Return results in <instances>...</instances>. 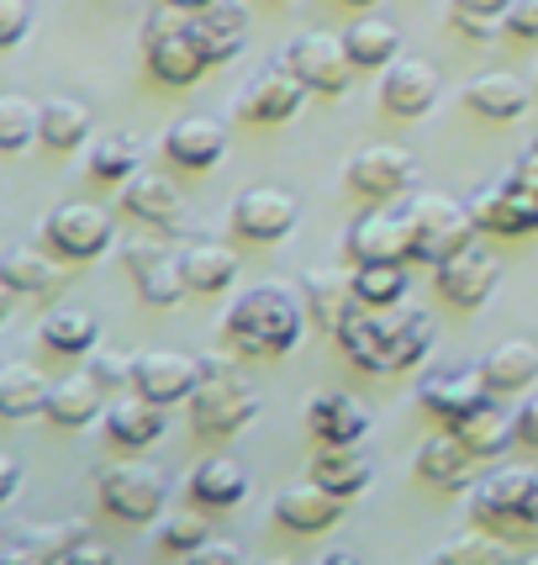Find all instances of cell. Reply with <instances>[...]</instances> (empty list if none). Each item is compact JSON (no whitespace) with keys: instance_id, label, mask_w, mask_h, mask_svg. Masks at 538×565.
<instances>
[{"instance_id":"obj_1","label":"cell","mask_w":538,"mask_h":565,"mask_svg":"<svg viewBox=\"0 0 538 565\" xmlns=\"http://www.w3.org/2000/svg\"><path fill=\"white\" fill-rule=\"evenodd\" d=\"M306 312H312L306 296H295L291 286H280V280H259L254 291H244L227 307L222 333H227V344L238 349V354L280 360V354H291V349L301 344Z\"/></svg>"},{"instance_id":"obj_2","label":"cell","mask_w":538,"mask_h":565,"mask_svg":"<svg viewBox=\"0 0 538 565\" xmlns=\"http://www.w3.org/2000/svg\"><path fill=\"white\" fill-rule=\"evenodd\" d=\"M343 354L369 375H396L428 360L433 349V322L422 312H391V307H359L354 318L343 322L338 333Z\"/></svg>"},{"instance_id":"obj_3","label":"cell","mask_w":538,"mask_h":565,"mask_svg":"<svg viewBox=\"0 0 538 565\" xmlns=\"http://www.w3.org/2000/svg\"><path fill=\"white\" fill-rule=\"evenodd\" d=\"M470 518L475 529H491L502 540H534L538 534V470L507 466L470 487Z\"/></svg>"},{"instance_id":"obj_4","label":"cell","mask_w":538,"mask_h":565,"mask_svg":"<svg viewBox=\"0 0 538 565\" xmlns=\"http://www.w3.org/2000/svg\"><path fill=\"white\" fill-rule=\"evenodd\" d=\"M191 17H196V11H180V6H164V0H159V11H153L143 26L148 70H153V79H164L170 90H185V85H196L201 74L212 70V58L201 53L196 32H191Z\"/></svg>"},{"instance_id":"obj_5","label":"cell","mask_w":538,"mask_h":565,"mask_svg":"<svg viewBox=\"0 0 538 565\" xmlns=\"http://www.w3.org/2000/svg\"><path fill=\"white\" fill-rule=\"evenodd\" d=\"M407 222H412V259L433 265V270L443 259H454L465 244H475L470 206H460L454 196H439V191H422V196L407 201Z\"/></svg>"},{"instance_id":"obj_6","label":"cell","mask_w":538,"mask_h":565,"mask_svg":"<svg viewBox=\"0 0 538 565\" xmlns=\"http://www.w3.org/2000/svg\"><path fill=\"white\" fill-rule=\"evenodd\" d=\"M259 392L244 386V375H201V386L191 392V423L196 434L227 439V434H244L248 423L259 418Z\"/></svg>"},{"instance_id":"obj_7","label":"cell","mask_w":538,"mask_h":565,"mask_svg":"<svg viewBox=\"0 0 538 565\" xmlns=\"http://www.w3.org/2000/svg\"><path fill=\"white\" fill-rule=\"evenodd\" d=\"M100 508L122 523H153L164 513V476L143 460H117V466H100L96 476Z\"/></svg>"},{"instance_id":"obj_8","label":"cell","mask_w":538,"mask_h":565,"mask_svg":"<svg viewBox=\"0 0 538 565\" xmlns=\"http://www.w3.org/2000/svg\"><path fill=\"white\" fill-rule=\"evenodd\" d=\"M291 74L306 79V90H318V96H343L348 90V79H354V58H348V43L333 38V32H301L286 58H280Z\"/></svg>"},{"instance_id":"obj_9","label":"cell","mask_w":538,"mask_h":565,"mask_svg":"<svg viewBox=\"0 0 538 565\" xmlns=\"http://www.w3.org/2000/svg\"><path fill=\"white\" fill-rule=\"evenodd\" d=\"M122 265L132 270V286H138V296H143L148 307H174L180 296L191 291L185 259L170 244H159V238H127Z\"/></svg>"},{"instance_id":"obj_10","label":"cell","mask_w":538,"mask_h":565,"mask_svg":"<svg viewBox=\"0 0 538 565\" xmlns=\"http://www.w3.org/2000/svg\"><path fill=\"white\" fill-rule=\"evenodd\" d=\"M43 227H49V244L58 248L64 259H96V254H106L111 238H117L111 217L100 212L96 201H64V206L49 212Z\"/></svg>"},{"instance_id":"obj_11","label":"cell","mask_w":538,"mask_h":565,"mask_svg":"<svg viewBox=\"0 0 538 565\" xmlns=\"http://www.w3.org/2000/svg\"><path fill=\"white\" fill-rule=\"evenodd\" d=\"M201 386V360L185 349H143L132 365V392L153 396V402H191V392Z\"/></svg>"},{"instance_id":"obj_12","label":"cell","mask_w":538,"mask_h":565,"mask_svg":"<svg viewBox=\"0 0 538 565\" xmlns=\"http://www.w3.org/2000/svg\"><path fill=\"white\" fill-rule=\"evenodd\" d=\"M354 265H412V222L407 212H365L348 227Z\"/></svg>"},{"instance_id":"obj_13","label":"cell","mask_w":538,"mask_h":565,"mask_svg":"<svg viewBox=\"0 0 538 565\" xmlns=\"http://www.w3.org/2000/svg\"><path fill=\"white\" fill-rule=\"evenodd\" d=\"M470 217H475V227H486V233L523 238V233H538V196L507 174L502 185L475 191V201H470Z\"/></svg>"},{"instance_id":"obj_14","label":"cell","mask_w":538,"mask_h":565,"mask_svg":"<svg viewBox=\"0 0 538 565\" xmlns=\"http://www.w3.org/2000/svg\"><path fill=\"white\" fill-rule=\"evenodd\" d=\"M412 174H417V159L396 143H369L348 159V185L369 201L401 196V191L412 185Z\"/></svg>"},{"instance_id":"obj_15","label":"cell","mask_w":538,"mask_h":565,"mask_svg":"<svg viewBox=\"0 0 538 565\" xmlns=\"http://www.w3.org/2000/svg\"><path fill=\"white\" fill-rule=\"evenodd\" d=\"M301 206H295L291 191H275V185H254L233 201V227L244 233L248 244H280L295 227Z\"/></svg>"},{"instance_id":"obj_16","label":"cell","mask_w":538,"mask_h":565,"mask_svg":"<svg viewBox=\"0 0 538 565\" xmlns=\"http://www.w3.org/2000/svg\"><path fill=\"white\" fill-rule=\"evenodd\" d=\"M496 254L486 244H465L454 259H443L439 265V291L443 301H454V307H481L491 291H496Z\"/></svg>"},{"instance_id":"obj_17","label":"cell","mask_w":538,"mask_h":565,"mask_svg":"<svg viewBox=\"0 0 538 565\" xmlns=\"http://www.w3.org/2000/svg\"><path fill=\"white\" fill-rule=\"evenodd\" d=\"M380 100H386V111L401 117V122L428 117V111H433V100H439V70H433V64H422V58H396L391 70H386Z\"/></svg>"},{"instance_id":"obj_18","label":"cell","mask_w":538,"mask_h":565,"mask_svg":"<svg viewBox=\"0 0 538 565\" xmlns=\"http://www.w3.org/2000/svg\"><path fill=\"white\" fill-rule=\"evenodd\" d=\"M301 100H306V79L280 64V70H265L248 85L244 100H238V111H244L248 122L275 127V122H291L295 111H301Z\"/></svg>"},{"instance_id":"obj_19","label":"cell","mask_w":538,"mask_h":565,"mask_svg":"<svg viewBox=\"0 0 538 565\" xmlns=\"http://www.w3.org/2000/svg\"><path fill=\"white\" fill-rule=\"evenodd\" d=\"M275 523L291 529V534H322L343 523V497L318 487V481H301V487H286L275 497Z\"/></svg>"},{"instance_id":"obj_20","label":"cell","mask_w":538,"mask_h":565,"mask_svg":"<svg viewBox=\"0 0 538 565\" xmlns=\"http://www.w3.org/2000/svg\"><path fill=\"white\" fill-rule=\"evenodd\" d=\"M465 106L475 111V117H486V122H517V117H528L534 90L507 70H486L465 85Z\"/></svg>"},{"instance_id":"obj_21","label":"cell","mask_w":538,"mask_h":565,"mask_svg":"<svg viewBox=\"0 0 538 565\" xmlns=\"http://www.w3.org/2000/svg\"><path fill=\"white\" fill-rule=\"evenodd\" d=\"M491 402V386L481 370H454V375H433V381H422V407L433 413V418L449 428V423H460L465 413L475 407H486Z\"/></svg>"},{"instance_id":"obj_22","label":"cell","mask_w":538,"mask_h":565,"mask_svg":"<svg viewBox=\"0 0 538 565\" xmlns=\"http://www.w3.org/2000/svg\"><path fill=\"white\" fill-rule=\"evenodd\" d=\"M164 153H170L180 170H217L222 153H227V132L212 117H180L164 132Z\"/></svg>"},{"instance_id":"obj_23","label":"cell","mask_w":538,"mask_h":565,"mask_svg":"<svg viewBox=\"0 0 538 565\" xmlns=\"http://www.w3.org/2000/svg\"><path fill=\"white\" fill-rule=\"evenodd\" d=\"M79 540H85V523L79 518L49 523V529H26V534L0 544V565H64Z\"/></svg>"},{"instance_id":"obj_24","label":"cell","mask_w":538,"mask_h":565,"mask_svg":"<svg viewBox=\"0 0 538 565\" xmlns=\"http://www.w3.org/2000/svg\"><path fill=\"white\" fill-rule=\"evenodd\" d=\"M106 439L117 449H148V444L164 439V402L153 396H122L106 407Z\"/></svg>"},{"instance_id":"obj_25","label":"cell","mask_w":538,"mask_h":565,"mask_svg":"<svg viewBox=\"0 0 538 565\" xmlns=\"http://www.w3.org/2000/svg\"><path fill=\"white\" fill-rule=\"evenodd\" d=\"M191 32H196L201 53L212 58V64H227V58H238L248 38V11L244 0H217V6H206L191 17Z\"/></svg>"},{"instance_id":"obj_26","label":"cell","mask_w":538,"mask_h":565,"mask_svg":"<svg viewBox=\"0 0 538 565\" xmlns=\"http://www.w3.org/2000/svg\"><path fill=\"white\" fill-rule=\"evenodd\" d=\"M312 481L354 502L375 481V460L365 455V444H322V455L312 460Z\"/></svg>"},{"instance_id":"obj_27","label":"cell","mask_w":538,"mask_h":565,"mask_svg":"<svg viewBox=\"0 0 538 565\" xmlns=\"http://www.w3.org/2000/svg\"><path fill=\"white\" fill-rule=\"evenodd\" d=\"M306 428H312V439H322V444H365L369 413L354 396L322 392V396H312V407H306Z\"/></svg>"},{"instance_id":"obj_28","label":"cell","mask_w":538,"mask_h":565,"mask_svg":"<svg viewBox=\"0 0 538 565\" xmlns=\"http://www.w3.org/2000/svg\"><path fill=\"white\" fill-rule=\"evenodd\" d=\"M301 296H306L312 318H318L322 328L333 333V339L343 333V322L365 307V301L354 296V280H343L338 270H322V265H318V270H306V280H301Z\"/></svg>"},{"instance_id":"obj_29","label":"cell","mask_w":538,"mask_h":565,"mask_svg":"<svg viewBox=\"0 0 538 565\" xmlns=\"http://www.w3.org/2000/svg\"><path fill=\"white\" fill-rule=\"evenodd\" d=\"M481 375H486L491 396H517L528 392L538 381V344H528V339H507V344H496L481 360Z\"/></svg>"},{"instance_id":"obj_30","label":"cell","mask_w":538,"mask_h":565,"mask_svg":"<svg viewBox=\"0 0 538 565\" xmlns=\"http://www.w3.org/2000/svg\"><path fill=\"white\" fill-rule=\"evenodd\" d=\"M100 386L96 370H74V375H64V381H53L49 392V423H58V428H85V423L100 418Z\"/></svg>"},{"instance_id":"obj_31","label":"cell","mask_w":538,"mask_h":565,"mask_svg":"<svg viewBox=\"0 0 538 565\" xmlns=\"http://www.w3.org/2000/svg\"><path fill=\"white\" fill-rule=\"evenodd\" d=\"M191 497H196L201 508H238L248 497V470L244 460H233V455H212V460H201L196 476H191Z\"/></svg>"},{"instance_id":"obj_32","label":"cell","mask_w":538,"mask_h":565,"mask_svg":"<svg viewBox=\"0 0 538 565\" xmlns=\"http://www.w3.org/2000/svg\"><path fill=\"white\" fill-rule=\"evenodd\" d=\"M470 466H475V455L465 449V439H460L454 428L439 434V439H428L422 444V455H417V476L433 481V487H443V492H465Z\"/></svg>"},{"instance_id":"obj_33","label":"cell","mask_w":538,"mask_h":565,"mask_svg":"<svg viewBox=\"0 0 538 565\" xmlns=\"http://www.w3.org/2000/svg\"><path fill=\"white\" fill-rule=\"evenodd\" d=\"M122 206H127V217L148 222V227H170V222H180V191L153 170H138L132 180H127Z\"/></svg>"},{"instance_id":"obj_34","label":"cell","mask_w":538,"mask_h":565,"mask_svg":"<svg viewBox=\"0 0 538 565\" xmlns=\"http://www.w3.org/2000/svg\"><path fill=\"white\" fill-rule=\"evenodd\" d=\"M0 280H6V291H17V296H49L64 286V270L53 265L43 248L17 244V248H6V259H0Z\"/></svg>"},{"instance_id":"obj_35","label":"cell","mask_w":538,"mask_h":565,"mask_svg":"<svg viewBox=\"0 0 538 565\" xmlns=\"http://www.w3.org/2000/svg\"><path fill=\"white\" fill-rule=\"evenodd\" d=\"M180 259H185V280H191V291H201V296H217V291H227V286L238 280V254H233L227 244L196 238V244L180 248Z\"/></svg>"},{"instance_id":"obj_36","label":"cell","mask_w":538,"mask_h":565,"mask_svg":"<svg viewBox=\"0 0 538 565\" xmlns=\"http://www.w3.org/2000/svg\"><path fill=\"white\" fill-rule=\"evenodd\" d=\"M49 392L53 381H43V370L11 360L0 370V413L6 418H32V413H49Z\"/></svg>"},{"instance_id":"obj_37","label":"cell","mask_w":538,"mask_h":565,"mask_svg":"<svg viewBox=\"0 0 538 565\" xmlns=\"http://www.w3.org/2000/svg\"><path fill=\"white\" fill-rule=\"evenodd\" d=\"M343 43H348L354 70H391L396 53H401V32L386 17H365V22H354L343 32Z\"/></svg>"},{"instance_id":"obj_38","label":"cell","mask_w":538,"mask_h":565,"mask_svg":"<svg viewBox=\"0 0 538 565\" xmlns=\"http://www.w3.org/2000/svg\"><path fill=\"white\" fill-rule=\"evenodd\" d=\"M43 344L53 354H96L100 344V318L90 307H58L43 318Z\"/></svg>"},{"instance_id":"obj_39","label":"cell","mask_w":538,"mask_h":565,"mask_svg":"<svg viewBox=\"0 0 538 565\" xmlns=\"http://www.w3.org/2000/svg\"><path fill=\"white\" fill-rule=\"evenodd\" d=\"M460 439H465V449L475 455V460H486V455H502L507 449V439H517V423L496 407V402H486V407H475V413H465L460 423H449Z\"/></svg>"},{"instance_id":"obj_40","label":"cell","mask_w":538,"mask_h":565,"mask_svg":"<svg viewBox=\"0 0 538 565\" xmlns=\"http://www.w3.org/2000/svg\"><path fill=\"white\" fill-rule=\"evenodd\" d=\"M90 127H96V117H90L85 100H74V96L43 100V143L49 148H79L90 138Z\"/></svg>"},{"instance_id":"obj_41","label":"cell","mask_w":538,"mask_h":565,"mask_svg":"<svg viewBox=\"0 0 538 565\" xmlns=\"http://www.w3.org/2000/svg\"><path fill=\"white\" fill-rule=\"evenodd\" d=\"M138 170H143V153H138L132 138H122V132L96 138V148H90V174H96L100 185H127Z\"/></svg>"},{"instance_id":"obj_42","label":"cell","mask_w":538,"mask_h":565,"mask_svg":"<svg viewBox=\"0 0 538 565\" xmlns=\"http://www.w3.org/2000/svg\"><path fill=\"white\" fill-rule=\"evenodd\" d=\"M32 138H43V106L26 96H0V148L22 153Z\"/></svg>"},{"instance_id":"obj_43","label":"cell","mask_w":538,"mask_h":565,"mask_svg":"<svg viewBox=\"0 0 538 565\" xmlns=\"http://www.w3.org/2000/svg\"><path fill=\"white\" fill-rule=\"evenodd\" d=\"M348 280L365 307H396L407 296V265H354Z\"/></svg>"},{"instance_id":"obj_44","label":"cell","mask_w":538,"mask_h":565,"mask_svg":"<svg viewBox=\"0 0 538 565\" xmlns=\"http://www.w3.org/2000/svg\"><path fill=\"white\" fill-rule=\"evenodd\" d=\"M507 6L513 0H454V26L470 38H496L507 26Z\"/></svg>"},{"instance_id":"obj_45","label":"cell","mask_w":538,"mask_h":565,"mask_svg":"<svg viewBox=\"0 0 538 565\" xmlns=\"http://www.w3.org/2000/svg\"><path fill=\"white\" fill-rule=\"evenodd\" d=\"M513 550H507V540L502 534H491V529H481V534H465V540H449L433 550V561H507Z\"/></svg>"},{"instance_id":"obj_46","label":"cell","mask_w":538,"mask_h":565,"mask_svg":"<svg viewBox=\"0 0 538 565\" xmlns=\"http://www.w3.org/2000/svg\"><path fill=\"white\" fill-rule=\"evenodd\" d=\"M206 540H212V523L196 518V513H180V518H170V523L159 529V544H164L170 555H185V561H191Z\"/></svg>"},{"instance_id":"obj_47","label":"cell","mask_w":538,"mask_h":565,"mask_svg":"<svg viewBox=\"0 0 538 565\" xmlns=\"http://www.w3.org/2000/svg\"><path fill=\"white\" fill-rule=\"evenodd\" d=\"M132 365H138V354L127 360L122 349H96V360H90V370H96V381L106 386V392L127 386V381H132Z\"/></svg>"},{"instance_id":"obj_48","label":"cell","mask_w":538,"mask_h":565,"mask_svg":"<svg viewBox=\"0 0 538 565\" xmlns=\"http://www.w3.org/2000/svg\"><path fill=\"white\" fill-rule=\"evenodd\" d=\"M32 22V0H0V49H17Z\"/></svg>"},{"instance_id":"obj_49","label":"cell","mask_w":538,"mask_h":565,"mask_svg":"<svg viewBox=\"0 0 538 565\" xmlns=\"http://www.w3.org/2000/svg\"><path fill=\"white\" fill-rule=\"evenodd\" d=\"M507 32L534 43L538 38V0H513V6H507Z\"/></svg>"},{"instance_id":"obj_50","label":"cell","mask_w":538,"mask_h":565,"mask_svg":"<svg viewBox=\"0 0 538 565\" xmlns=\"http://www.w3.org/2000/svg\"><path fill=\"white\" fill-rule=\"evenodd\" d=\"M517 444H528V449H538V396H528L523 407H517Z\"/></svg>"},{"instance_id":"obj_51","label":"cell","mask_w":538,"mask_h":565,"mask_svg":"<svg viewBox=\"0 0 538 565\" xmlns=\"http://www.w3.org/2000/svg\"><path fill=\"white\" fill-rule=\"evenodd\" d=\"M17 492H22V460L0 455V502H17Z\"/></svg>"},{"instance_id":"obj_52","label":"cell","mask_w":538,"mask_h":565,"mask_svg":"<svg viewBox=\"0 0 538 565\" xmlns=\"http://www.w3.org/2000/svg\"><path fill=\"white\" fill-rule=\"evenodd\" d=\"M191 561L196 565H212V561H244V550H238V544H222V540H206L196 550V555H191Z\"/></svg>"},{"instance_id":"obj_53","label":"cell","mask_w":538,"mask_h":565,"mask_svg":"<svg viewBox=\"0 0 538 565\" xmlns=\"http://www.w3.org/2000/svg\"><path fill=\"white\" fill-rule=\"evenodd\" d=\"M513 180H517V185H528V191H534V196H538V138H534V148H528V153L517 159Z\"/></svg>"},{"instance_id":"obj_54","label":"cell","mask_w":538,"mask_h":565,"mask_svg":"<svg viewBox=\"0 0 538 565\" xmlns=\"http://www.w3.org/2000/svg\"><path fill=\"white\" fill-rule=\"evenodd\" d=\"M100 561H111V550H106V544L79 540V544L69 550V561H64V565H100Z\"/></svg>"},{"instance_id":"obj_55","label":"cell","mask_w":538,"mask_h":565,"mask_svg":"<svg viewBox=\"0 0 538 565\" xmlns=\"http://www.w3.org/2000/svg\"><path fill=\"white\" fill-rule=\"evenodd\" d=\"M201 375H238V365H233L227 354H206V360H201Z\"/></svg>"},{"instance_id":"obj_56","label":"cell","mask_w":538,"mask_h":565,"mask_svg":"<svg viewBox=\"0 0 538 565\" xmlns=\"http://www.w3.org/2000/svg\"><path fill=\"white\" fill-rule=\"evenodd\" d=\"M164 6H180V11H206V6H217V0H164Z\"/></svg>"},{"instance_id":"obj_57","label":"cell","mask_w":538,"mask_h":565,"mask_svg":"<svg viewBox=\"0 0 538 565\" xmlns=\"http://www.w3.org/2000/svg\"><path fill=\"white\" fill-rule=\"evenodd\" d=\"M343 6H375V0H343Z\"/></svg>"}]
</instances>
